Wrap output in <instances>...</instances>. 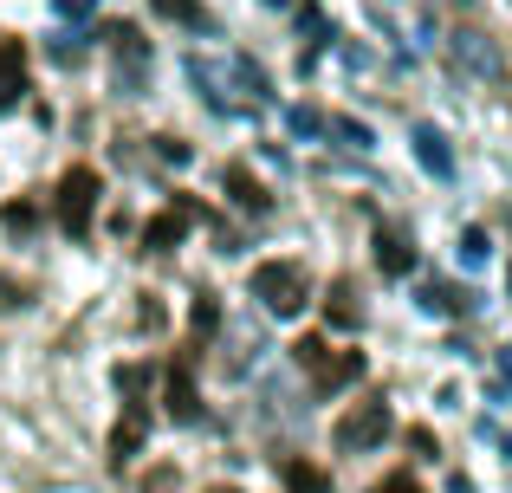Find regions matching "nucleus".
<instances>
[{"label": "nucleus", "instance_id": "f257e3e1", "mask_svg": "<svg viewBox=\"0 0 512 493\" xmlns=\"http://www.w3.org/2000/svg\"><path fill=\"white\" fill-rule=\"evenodd\" d=\"M253 299H266L273 318H299L312 305V273L299 260H260L253 266Z\"/></svg>", "mask_w": 512, "mask_h": 493}, {"label": "nucleus", "instance_id": "f03ea898", "mask_svg": "<svg viewBox=\"0 0 512 493\" xmlns=\"http://www.w3.org/2000/svg\"><path fill=\"white\" fill-rule=\"evenodd\" d=\"M98 195H104V182H98V169L91 163H72L59 176V195H52V215H59V234L65 241H85L91 234V215H98Z\"/></svg>", "mask_w": 512, "mask_h": 493}, {"label": "nucleus", "instance_id": "7ed1b4c3", "mask_svg": "<svg viewBox=\"0 0 512 493\" xmlns=\"http://www.w3.org/2000/svg\"><path fill=\"white\" fill-rule=\"evenodd\" d=\"M389 442V403H357L350 416H338V429H331V448L338 455H357V448H376Z\"/></svg>", "mask_w": 512, "mask_h": 493}, {"label": "nucleus", "instance_id": "20e7f679", "mask_svg": "<svg viewBox=\"0 0 512 493\" xmlns=\"http://www.w3.org/2000/svg\"><path fill=\"white\" fill-rule=\"evenodd\" d=\"M195 221H208V208H201V202H188V195H175L163 215H156L150 228H143V247H150V253H169V247L182 241L188 228H195Z\"/></svg>", "mask_w": 512, "mask_h": 493}, {"label": "nucleus", "instance_id": "39448f33", "mask_svg": "<svg viewBox=\"0 0 512 493\" xmlns=\"http://www.w3.org/2000/svg\"><path fill=\"white\" fill-rule=\"evenodd\" d=\"M163 403H169L175 422H195V416H201V396H195V351H182V357L163 370Z\"/></svg>", "mask_w": 512, "mask_h": 493}, {"label": "nucleus", "instance_id": "423d86ee", "mask_svg": "<svg viewBox=\"0 0 512 493\" xmlns=\"http://www.w3.org/2000/svg\"><path fill=\"white\" fill-rule=\"evenodd\" d=\"M376 273L383 279H409L415 273V241L389 221H376Z\"/></svg>", "mask_w": 512, "mask_h": 493}, {"label": "nucleus", "instance_id": "0eeeda50", "mask_svg": "<svg viewBox=\"0 0 512 493\" xmlns=\"http://www.w3.org/2000/svg\"><path fill=\"white\" fill-rule=\"evenodd\" d=\"M357 377H363V351L350 344V351H331L325 364L312 370V390H318V396H338L344 383H357Z\"/></svg>", "mask_w": 512, "mask_h": 493}, {"label": "nucleus", "instance_id": "6e6552de", "mask_svg": "<svg viewBox=\"0 0 512 493\" xmlns=\"http://www.w3.org/2000/svg\"><path fill=\"white\" fill-rule=\"evenodd\" d=\"M26 98V46L20 39H0V117Z\"/></svg>", "mask_w": 512, "mask_h": 493}, {"label": "nucleus", "instance_id": "1a4fd4ad", "mask_svg": "<svg viewBox=\"0 0 512 493\" xmlns=\"http://www.w3.org/2000/svg\"><path fill=\"white\" fill-rule=\"evenodd\" d=\"M143 435H150V403H130V409H124V422L111 429V461H117V468H124V461L143 448Z\"/></svg>", "mask_w": 512, "mask_h": 493}, {"label": "nucleus", "instance_id": "9d476101", "mask_svg": "<svg viewBox=\"0 0 512 493\" xmlns=\"http://www.w3.org/2000/svg\"><path fill=\"white\" fill-rule=\"evenodd\" d=\"M409 143H415V156H422L428 176H441V182L454 176V150H448V137H441L435 124H415V130H409Z\"/></svg>", "mask_w": 512, "mask_h": 493}, {"label": "nucleus", "instance_id": "9b49d317", "mask_svg": "<svg viewBox=\"0 0 512 493\" xmlns=\"http://www.w3.org/2000/svg\"><path fill=\"white\" fill-rule=\"evenodd\" d=\"M357 318H363L357 279H331V292H325V325H338V331H357Z\"/></svg>", "mask_w": 512, "mask_h": 493}, {"label": "nucleus", "instance_id": "f8f14e48", "mask_svg": "<svg viewBox=\"0 0 512 493\" xmlns=\"http://www.w3.org/2000/svg\"><path fill=\"white\" fill-rule=\"evenodd\" d=\"M227 195H234V208H247V215H266V208H273V195H266V182L253 176L247 163H234V169H227Z\"/></svg>", "mask_w": 512, "mask_h": 493}, {"label": "nucleus", "instance_id": "ddd939ff", "mask_svg": "<svg viewBox=\"0 0 512 493\" xmlns=\"http://www.w3.org/2000/svg\"><path fill=\"white\" fill-rule=\"evenodd\" d=\"M111 383L130 396V403H150V383H156V370H150V364H117V370H111Z\"/></svg>", "mask_w": 512, "mask_h": 493}, {"label": "nucleus", "instance_id": "4468645a", "mask_svg": "<svg viewBox=\"0 0 512 493\" xmlns=\"http://www.w3.org/2000/svg\"><path fill=\"white\" fill-rule=\"evenodd\" d=\"M422 299L435 305V312H474V305H480V292H474V286H441V279H435V286H428Z\"/></svg>", "mask_w": 512, "mask_h": 493}, {"label": "nucleus", "instance_id": "2eb2a0df", "mask_svg": "<svg viewBox=\"0 0 512 493\" xmlns=\"http://www.w3.org/2000/svg\"><path fill=\"white\" fill-rule=\"evenodd\" d=\"M188 325H195V338L221 331V299H214V292H195V305H188Z\"/></svg>", "mask_w": 512, "mask_h": 493}, {"label": "nucleus", "instance_id": "dca6fc26", "mask_svg": "<svg viewBox=\"0 0 512 493\" xmlns=\"http://www.w3.org/2000/svg\"><path fill=\"white\" fill-rule=\"evenodd\" d=\"M286 481H292V493H325V487H331V474H325V468H312V461H286Z\"/></svg>", "mask_w": 512, "mask_h": 493}, {"label": "nucleus", "instance_id": "f3484780", "mask_svg": "<svg viewBox=\"0 0 512 493\" xmlns=\"http://www.w3.org/2000/svg\"><path fill=\"white\" fill-rule=\"evenodd\" d=\"M325 357H331V344H325V338H312V331H305V338H299V344H292V364H299V370H305V377H312V370H318V364H325Z\"/></svg>", "mask_w": 512, "mask_h": 493}, {"label": "nucleus", "instance_id": "a211bd4d", "mask_svg": "<svg viewBox=\"0 0 512 493\" xmlns=\"http://www.w3.org/2000/svg\"><path fill=\"white\" fill-rule=\"evenodd\" d=\"M487 253H493L487 228H467V234H461V260H467V266H487Z\"/></svg>", "mask_w": 512, "mask_h": 493}, {"label": "nucleus", "instance_id": "6ab92c4d", "mask_svg": "<svg viewBox=\"0 0 512 493\" xmlns=\"http://www.w3.org/2000/svg\"><path fill=\"white\" fill-rule=\"evenodd\" d=\"M156 13L175 20V26H201V7H195V0H156Z\"/></svg>", "mask_w": 512, "mask_h": 493}, {"label": "nucleus", "instance_id": "aec40b11", "mask_svg": "<svg viewBox=\"0 0 512 493\" xmlns=\"http://www.w3.org/2000/svg\"><path fill=\"white\" fill-rule=\"evenodd\" d=\"M33 221H39L33 202H7V228H13V234H33Z\"/></svg>", "mask_w": 512, "mask_h": 493}, {"label": "nucleus", "instance_id": "412c9836", "mask_svg": "<svg viewBox=\"0 0 512 493\" xmlns=\"http://www.w3.org/2000/svg\"><path fill=\"white\" fill-rule=\"evenodd\" d=\"M325 130H338L344 143H357V150H370V143H376V137H370V124H350V117H338V124H325Z\"/></svg>", "mask_w": 512, "mask_h": 493}, {"label": "nucleus", "instance_id": "4be33fe9", "mask_svg": "<svg viewBox=\"0 0 512 493\" xmlns=\"http://www.w3.org/2000/svg\"><path fill=\"white\" fill-rule=\"evenodd\" d=\"M292 130H299V137H318V130H325V117H318V111H305V104H299V111H292Z\"/></svg>", "mask_w": 512, "mask_h": 493}, {"label": "nucleus", "instance_id": "5701e85b", "mask_svg": "<svg viewBox=\"0 0 512 493\" xmlns=\"http://www.w3.org/2000/svg\"><path fill=\"white\" fill-rule=\"evenodd\" d=\"M156 156H163V163H188V143L182 137H156Z\"/></svg>", "mask_w": 512, "mask_h": 493}, {"label": "nucleus", "instance_id": "b1692460", "mask_svg": "<svg viewBox=\"0 0 512 493\" xmlns=\"http://www.w3.org/2000/svg\"><path fill=\"white\" fill-rule=\"evenodd\" d=\"M370 493H422V487H415V481H409V474H383V481H376Z\"/></svg>", "mask_w": 512, "mask_h": 493}, {"label": "nucleus", "instance_id": "393cba45", "mask_svg": "<svg viewBox=\"0 0 512 493\" xmlns=\"http://www.w3.org/2000/svg\"><path fill=\"white\" fill-rule=\"evenodd\" d=\"M409 448H415L422 461H435V435H428V429H409Z\"/></svg>", "mask_w": 512, "mask_h": 493}, {"label": "nucleus", "instance_id": "a878e982", "mask_svg": "<svg viewBox=\"0 0 512 493\" xmlns=\"http://www.w3.org/2000/svg\"><path fill=\"white\" fill-rule=\"evenodd\" d=\"M0 305H26V286H13V279H0Z\"/></svg>", "mask_w": 512, "mask_h": 493}, {"label": "nucleus", "instance_id": "bb28decb", "mask_svg": "<svg viewBox=\"0 0 512 493\" xmlns=\"http://www.w3.org/2000/svg\"><path fill=\"white\" fill-rule=\"evenodd\" d=\"M448 493H474V481H467V474H454V481H448Z\"/></svg>", "mask_w": 512, "mask_h": 493}, {"label": "nucleus", "instance_id": "cd10ccee", "mask_svg": "<svg viewBox=\"0 0 512 493\" xmlns=\"http://www.w3.org/2000/svg\"><path fill=\"white\" fill-rule=\"evenodd\" d=\"M500 370H506V383H512V344H506V357H500Z\"/></svg>", "mask_w": 512, "mask_h": 493}, {"label": "nucleus", "instance_id": "c85d7f7f", "mask_svg": "<svg viewBox=\"0 0 512 493\" xmlns=\"http://www.w3.org/2000/svg\"><path fill=\"white\" fill-rule=\"evenodd\" d=\"M201 493H240V487H201Z\"/></svg>", "mask_w": 512, "mask_h": 493}, {"label": "nucleus", "instance_id": "c756f323", "mask_svg": "<svg viewBox=\"0 0 512 493\" xmlns=\"http://www.w3.org/2000/svg\"><path fill=\"white\" fill-rule=\"evenodd\" d=\"M266 7H292V0H266Z\"/></svg>", "mask_w": 512, "mask_h": 493}]
</instances>
